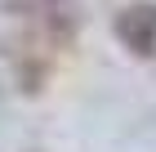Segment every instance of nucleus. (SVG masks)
I'll list each match as a JSON object with an SVG mask.
<instances>
[{"mask_svg": "<svg viewBox=\"0 0 156 152\" xmlns=\"http://www.w3.org/2000/svg\"><path fill=\"white\" fill-rule=\"evenodd\" d=\"M9 13H18L27 23V32L45 36L49 45H72L76 27H80V9L76 0H9Z\"/></svg>", "mask_w": 156, "mask_h": 152, "instance_id": "f257e3e1", "label": "nucleus"}, {"mask_svg": "<svg viewBox=\"0 0 156 152\" xmlns=\"http://www.w3.org/2000/svg\"><path fill=\"white\" fill-rule=\"evenodd\" d=\"M116 40L138 58L156 54V0H134L116 13Z\"/></svg>", "mask_w": 156, "mask_h": 152, "instance_id": "f03ea898", "label": "nucleus"}]
</instances>
